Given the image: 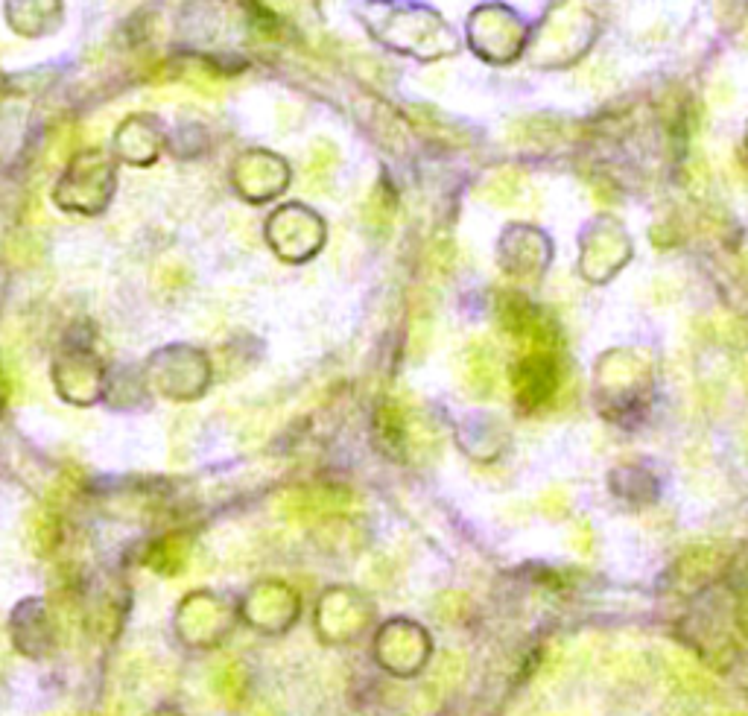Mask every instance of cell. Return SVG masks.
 Instances as JSON below:
<instances>
[{
  "instance_id": "7a4b0ae2",
  "label": "cell",
  "mask_w": 748,
  "mask_h": 716,
  "mask_svg": "<svg viewBox=\"0 0 748 716\" xmlns=\"http://www.w3.org/2000/svg\"><path fill=\"white\" fill-rule=\"evenodd\" d=\"M465 383L477 392L488 395L497 383V369H494V354L486 345H471L465 354Z\"/></svg>"
},
{
  "instance_id": "6da1fadb",
  "label": "cell",
  "mask_w": 748,
  "mask_h": 716,
  "mask_svg": "<svg viewBox=\"0 0 748 716\" xmlns=\"http://www.w3.org/2000/svg\"><path fill=\"white\" fill-rule=\"evenodd\" d=\"M556 383H559L556 363L547 354L532 351L515 369V389H518L521 404H526V407H535V404L547 401L556 392Z\"/></svg>"
}]
</instances>
